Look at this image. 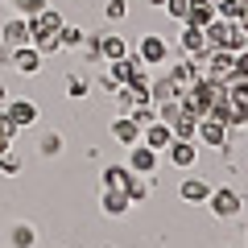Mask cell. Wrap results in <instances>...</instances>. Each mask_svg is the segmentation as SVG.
I'll return each mask as SVG.
<instances>
[{
	"mask_svg": "<svg viewBox=\"0 0 248 248\" xmlns=\"http://www.w3.org/2000/svg\"><path fill=\"white\" fill-rule=\"evenodd\" d=\"M203 207L215 215V219H236V215L244 211V195H240L236 186H219V190H211V195H207Z\"/></svg>",
	"mask_w": 248,
	"mask_h": 248,
	"instance_id": "1",
	"label": "cell"
},
{
	"mask_svg": "<svg viewBox=\"0 0 248 248\" xmlns=\"http://www.w3.org/2000/svg\"><path fill=\"white\" fill-rule=\"evenodd\" d=\"M137 58H141L145 66H161V62H170V42L161 33H145L141 42H137Z\"/></svg>",
	"mask_w": 248,
	"mask_h": 248,
	"instance_id": "2",
	"label": "cell"
},
{
	"mask_svg": "<svg viewBox=\"0 0 248 248\" xmlns=\"http://www.w3.org/2000/svg\"><path fill=\"white\" fill-rule=\"evenodd\" d=\"M157 157H161V153L157 149H149V145H145V141H137V145H128V161H124V166H128V170H133V174H157Z\"/></svg>",
	"mask_w": 248,
	"mask_h": 248,
	"instance_id": "3",
	"label": "cell"
},
{
	"mask_svg": "<svg viewBox=\"0 0 248 248\" xmlns=\"http://www.w3.org/2000/svg\"><path fill=\"white\" fill-rule=\"evenodd\" d=\"M195 141L199 145H211V149H228V124L215 120V116H203V120H199Z\"/></svg>",
	"mask_w": 248,
	"mask_h": 248,
	"instance_id": "4",
	"label": "cell"
},
{
	"mask_svg": "<svg viewBox=\"0 0 248 248\" xmlns=\"http://www.w3.org/2000/svg\"><path fill=\"white\" fill-rule=\"evenodd\" d=\"M166 157H170V166H178V170H190L199 161V141H170V149H166Z\"/></svg>",
	"mask_w": 248,
	"mask_h": 248,
	"instance_id": "5",
	"label": "cell"
},
{
	"mask_svg": "<svg viewBox=\"0 0 248 248\" xmlns=\"http://www.w3.org/2000/svg\"><path fill=\"white\" fill-rule=\"evenodd\" d=\"M141 141L149 145V149L166 153V149H170V141H174V128H170L166 120H153V124H145V128H141Z\"/></svg>",
	"mask_w": 248,
	"mask_h": 248,
	"instance_id": "6",
	"label": "cell"
},
{
	"mask_svg": "<svg viewBox=\"0 0 248 248\" xmlns=\"http://www.w3.org/2000/svg\"><path fill=\"white\" fill-rule=\"evenodd\" d=\"M178 50H182V58H199V54H207V33L195 25H182V33H178Z\"/></svg>",
	"mask_w": 248,
	"mask_h": 248,
	"instance_id": "7",
	"label": "cell"
},
{
	"mask_svg": "<svg viewBox=\"0 0 248 248\" xmlns=\"http://www.w3.org/2000/svg\"><path fill=\"white\" fill-rule=\"evenodd\" d=\"M0 42L13 46V50H17V46H29V21L21 17V13H17V17H9L4 25H0Z\"/></svg>",
	"mask_w": 248,
	"mask_h": 248,
	"instance_id": "8",
	"label": "cell"
},
{
	"mask_svg": "<svg viewBox=\"0 0 248 248\" xmlns=\"http://www.w3.org/2000/svg\"><path fill=\"white\" fill-rule=\"evenodd\" d=\"M9 66H17L21 75H37V71H42V50H37L33 42H29V46H17Z\"/></svg>",
	"mask_w": 248,
	"mask_h": 248,
	"instance_id": "9",
	"label": "cell"
},
{
	"mask_svg": "<svg viewBox=\"0 0 248 248\" xmlns=\"http://www.w3.org/2000/svg\"><path fill=\"white\" fill-rule=\"evenodd\" d=\"M4 112L13 116V124H17V128H33V124H37V104H33V99H9V108H4Z\"/></svg>",
	"mask_w": 248,
	"mask_h": 248,
	"instance_id": "10",
	"label": "cell"
},
{
	"mask_svg": "<svg viewBox=\"0 0 248 248\" xmlns=\"http://www.w3.org/2000/svg\"><path fill=\"white\" fill-rule=\"evenodd\" d=\"M112 137H116L120 145H137V141H141V124H137L128 112H120V116L112 120Z\"/></svg>",
	"mask_w": 248,
	"mask_h": 248,
	"instance_id": "11",
	"label": "cell"
},
{
	"mask_svg": "<svg viewBox=\"0 0 248 248\" xmlns=\"http://www.w3.org/2000/svg\"><path fill=\"white\" fill-rule=\"evenodd\" d=\"M211 21H215V0H190V9H186V21H182V25L207 29Z\"/></svg>",
	"mask_w": 248,
	"mask_h": 248,
	"instance_id": "12",
	"label": "cell"
},
{
	"mask_svg": "<svg viewBox=\"0 0 248 248\" xmlns=\"http://www.w3.org/2000/svg\"><path fill=\"white\" fill-rule=\"evenodd\" d=\"M99 207H104V215H112V219H120V215H128V207H133V199L124 195V190H104V195H99Z\"/></svg>",
	"mask_w": 248,
	"mask_h": 248,
	"instance_id": "13",
	"label": "cell"
},
{
	"mask_svg": "<svg viewBox=\"0 0 248 248\" xmlns=\"http://www.w3.org/2000/svg\"><path fill=\"white\" fill-rule=\"evenodd\" d=\"M178 195H182V203H207V195H211V182H207V178H182Z\"/></svg>",
	"mask_w": 248,
	"mask_h": 248,
	"instance_id": "14",
	"label": "cell"
},
{
	"mask_svg": "<svg viewBox=\"0 0 248 248\" xmlns=\"http://www.w3.org/2000/svg\"><path fill=\"white\" fill-rule=\"evenodd\" d=\"M141 66H145V62L137 58V54H124V58H116V62H108V75H112L116 83H128V79H133L137 71H141Z\"/></svg>",
	"mask_w": 248,
	"mask_h": 248,
	"instance_id": "15",
	"label": "cell"
},
{
	"mask_svg": "<svg viewBox=\"0 0 248 248\" xmlns=\"http://www.w3.org/2000/svg\"><path fill=\"white\" fill-rule=\"evenodd\" d=\"M178 95H182V87H178L170 75H161V79L149 83V99H153V104H166V99H178Z\"/></svg>",
	"mask_w": 248,
	"mask_h": 248,
	"instance_id": "16",
	"label": "cell"
},
{
	"mask_svg": "<svg viewBox=\"0 0 248 248\" xmlns=\"http://www.w3.org/2000/svg\"><path fill=\"white\" fill-rule=\"evenodd\" d=\"M170 79H174L178 87H190V83L199 79V58H182V62H174V66H170Z\"/></svg>",
	"mask_w": 248,
	"mask_h": 248,
	"instance_id": "17",
	"label": "cell"
},
{
	"mask_svg": "<svg viewBox=\"0 0 248 248\" xmlns=\"http://www.w3.org/2000/svg\"><path fill=\"white\" fill-rule=\"evenodd\" d=\"M223 87H228V95H232V99L248 104V71H244V66H236V71L223 79Z\"/></svg>",
	"mask_w": 248,
	"mask_h": 248,
	"instance_id": "18",
	"label": "cell"
},
{
	"mask_svg": "<svg viewBox=\"0 0 248 248\" xmlns=\"http://www.w3.org/2000/svg\"><path fill=\"white\" fill-rule=\"evenodd\" d=\"M170 128H174V137H178V141H195V133H199V116L182 108V112H178V120L170 124Z\"/></svg>",
	"mask_w": 248,
	"mask_h": 248,
	"instance_id": "19",
	"label": "cell"
},
{
	"mask_svg": "<svg viewBox=\"0 0 248 248\" xmlns=\"http://www.w3.org/2000/svg\"><path fill=\"white\" fill-rule=\"evenodd\" d=\"M99 50H104V62H116V58L128 54V42H124L120 33H104L99 37Z\"/></svg>",
	"mask_w": 248,
	"mask_h": 248,
	"instance_id": "20",
	"label": "cell"
},
{
	"mask_svg": "<svg viewBox=\"0 0 248 248\" xmlns=\"http://www.w3.org/2000/svg\"><path fill=\"white\" fill-rule=\"evenodd\" d=\"M9 248H37V232H33V223H13V232H9Z\"/></svg>",
	"mask_w": 248,
	"mask_h": 248,
	"instance_id": "21",
	"label": "cell"
},
{
	"mask_svg": "<svg viewBox=\"0 0 248 248\" xmlns=\"http://www.w3.org/2000/svg\"><path fill=\"white\" fill-rule=\"evenodd\" d=\"M149 186H153L149 174H128V182H124V195L133 199V203H141V199H149Z\"/></svg>",
	"mask_w": 248,
	"mask_h": 248,
	"instance_id": "22",
	"label": "cell"
},
{
	"mask_svg": "<svg viewBox=\"0 0 248 248\" xmlns=\"http://www.w3.org/2000/svg\"><path fill=\"white\" fill-rule=\"evenodd\" d=\"M83 42H87V29H79V25H62L58 29V46L62 50H83Z\"/></svg>",
	"mask_w": 248,
	"mask_h": 248,
	"instance_id": "23",
	"label": "cell"
},
{
	"mask_svg": "<svg viewBox=\"0 0 248 248\" xmlns=\"http://www.w3.org/2000/svg\"><path fill=\"white\" fill-rule=\"evenodd\" d=\"M128 174H133V170L128 166H104V190H124V182H128Z\"/></svg>",
	"mask_w": 248,
	"mask_h": 248,
	"instance_id": "24",
	"label": "cell"
},
{
	"mask_svg": "<svg viewBox=\"0 0 248 248\" xmlns=\"http://www.w3.org/2000/svg\"><path fill=\"white\" fill-rule=\"evenodd\" d=\"M128 116H133V120L145 128V124H153V120H157V104H153V99H141V104H137Z\"/></svg>",
	"mask_w": 248,
	"mask_h": 248,
	"instance_id": "25",
	"label": "cell"
},
{
	"mask_svg": "<svg viewBox=\"0 0 248 248\" xmlns=\"http://www.w3.org/2000/svg\"><path fill=\"white\" fill-rule=\"evenodd\" d=\"M42 9H50V0H13V13L21 17H37Z\"/></svg>",
	"mask_w": 248,
	"mask_h": 248,
	"instance_id": "26",
	"label": "cell"
},
{
	"mask_svg": "<svg viewBox=\"0 0 248 248\" xmlns=\"http://www.w3.org/2000/svg\"><path fill=\"white\" fill-rule=\"evenodd\" d=\"M37 149H42V157H58V153H62V137L58 133H42Z\"/></svg>",
	"mask_w": 248,
	"mask_h": 248,
	"instance_id": "27",
	"label": "cell"
},
{
	"mask_svg": "<svg viewBox=\"0 0 248 248\" xmlns=\"http://www.w3.org/2000/svg\"><path fill=\"white\" fill-rule=\"evenodd\" d=\"M104 17L112 21V25H116V21H124V17H128V0H108V4H104Z\"/></svg>",
	"mask_w": 248,
	"mask_h": 248,
	"instance_id": "28",
	"label": "cell"
},
{
	"mask_svg": "<svg viewBox=\"0 0 248 248\" xmlns=\"http://www.w3.org/2000/svg\"><path fill=\"white\" fill-rule=\"evenodd\" d=\"M87 91H91V83L83 79V75H71V79H66V95H71V99H83Z\"/></svg>",
	"mask_w": 248,
	"mask_h": 248,
	"instance_id": "29",
	"label": "cell"
},
{
	"mask_svg": "<svg viewBox=\"0 0 248 248\" xmlns=\"http://www.w3.org/2000/svg\"><path fill=\"white\" fill-rule=\"evenodd\" d=\"M161 9H166V13H170L174 21H186V9H190V0H166Z\"/></svg>",
	"mask_w": 248,
	"mask_h": 248,
	"instance_id": "30",
	"label": "cell"
},
{
	"mask_svg": "<svg viewBox=\"0 0 248 248\" xmlns=\"http://www.w3.org/2000/svg\"><path fill=\"white\" fill-rule=\"evenodd\" d=\"M0 174H21V157H17V153H4V157H0Z\"/></svg>",
	"mask_w": 248,
	"mask_h": 248,
	"instance_id": "31",
	"label": "cell"
},
{
	"mask_svg": "<svg viewBox=\"0 0 248 248\" xmlns=\"http://www.w3.org/2000/svg\"><path fill=\"white\" fill-rule=\"evenodd\" d=\"M0 133H4V137H17V133H21L17 124H13V116H9V112H0Z\"/></svg>",
	"mask_w": 248,
	"mask_h": 248,
	"instance_id": "32",
	"label": "cell"
},
{
	"mask_svg": "<svg viewBox=\"0 0 248 248\" xmlns=\"http://www.w3.org/2000/svg\"><path fill=\"white\" fill-rule=\"evenodd\" d=\"M9 149H13V137H4V133H0V157H4Z\"/></svg>",
	"mask_w": 248,
	"mask_h": 248,
	"instance_id": "33",
	"label": "cell"
},
{
	"mask_svg": "<svg viewBox=\"0 0 248 248\" xmlns=\"http://www.w3.org/2000/svg\"><path fill=\"white\" fill-rule=\"evenodd\" d=\"M4 108H9V91L0 87V112H4Z\"/></svg>",
	"mask_w": 248,
	"mask_h": 248,
	"instance_id": "34",
	"label": "cell"
},
{
	"mask_svg": "<svg viewBox=\"0 0 248 248\" xmlns=\"http://www.w3.org/2000/svg\"><path fill=\"white\" fill-rule=\"evenodd\" d=\"M149 4H157V9H161V4H166V0H149Z\"/></svg>",
	"mask_w": 248,
	"mask_h": 248,
	"instance_id": "35",
	"label": "cell"
},
{
	"mask_svg": "<svg viewBox=\"0 0 248 248\" xmlns=\"http://www.w3.org/2000/svg\"><path fill=\"white\" fill-rule=\"evenodd\" d=\"M240 25H244V29H248V13H244V21H240Z\"/></svg>",
	"mask_w": 248,
	"mask_h": 248,
	"instance_id": "36",
	"label": "cell"
},
{
	"mask_svg": "<svg viewBox=\"0 0 248 248\" xmlns=\"http://www.w3.org/2000/svg\"><path fill=\"white\" fill-rule=\"evenodd\" d=\"M9 4H13V0H9Z\"/></svg>",
	"mask_w": 248,
	"mask_h": 248,
	"instance_id": "37",
	"label": "cell"
}]
</instances>
